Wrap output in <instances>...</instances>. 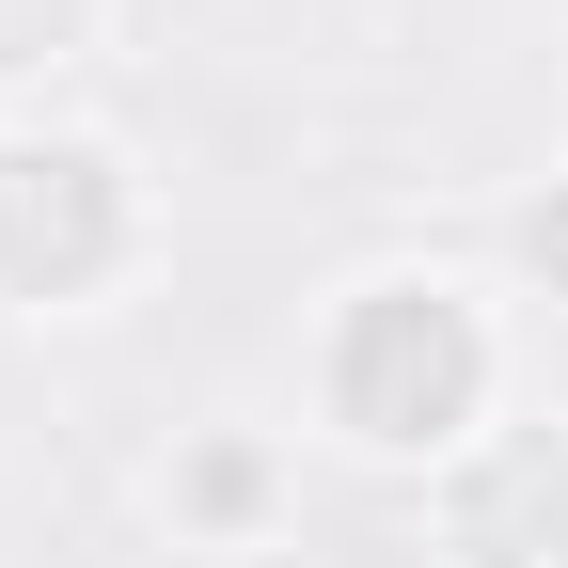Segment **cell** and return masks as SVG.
Returning <instances> with one entry per match:
<instances>
[{"label": "cell", "instance_id": "6da1fadb", "mask_svg": "<svg viewBox=\"0 0 568 568\" xmlns=\"http://www.w3.org/2000/svg\"><path fill=\"white\" fill-rule=\"evenodd\" d=\"M474 379H489V347H474V316L443 284H379V301L347 316V347H332V395H347L364 443H443L474 410Z\"/></svg>", "mask_w": 568, "mask_h": 568}, {"label": "cell", "instance_id": "7a4b0ae2", "mask_svg": "<svg viewBox=\"0 0 568 568\" xmlns=\"http://www.w3.org/2000/svg\"><path fill=\"white\" fill-rule=\"evenodd\" d=\"M111 237H126V205H111L95 142H0V268L17 284H80Z\"/></svg>", "mask_w": 568, "mask_h": 568}, {"label": "cell", "instance_id": "3957f363", "mask_svg": "<svg viewBox=\"0 0 568 568\" xmlns=\"http://www.w3.org/2000/svg\"><path fill=\"white\" fill-rule=\"evenodd\" d=\"M474 568H568V426H552V443H521L506 474H489L474 489Z\"/></svg>", "mask_w": 568, "mask_h": 568}, {"label": "cell", "instance_id": "277c9868", "mask_svg": "<svg viewBox=\"0 0 568 568\" xmlns=\"http://www.w3.org/2000/svg\"><path fill=\"white\" fill-rule=\"evenodd\" d=\"M521 253H537V268L568 284V205H521Z\"/></svg>", "mask_w": 568, "mask_h": 568}]
</instances>
